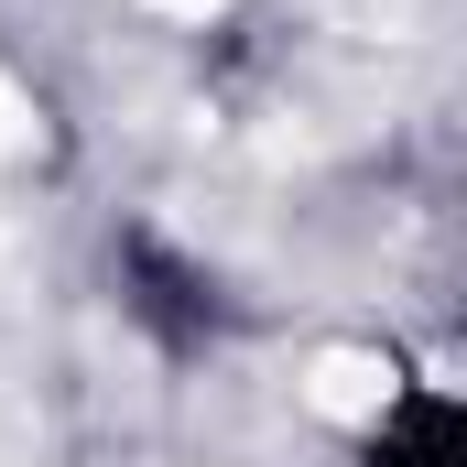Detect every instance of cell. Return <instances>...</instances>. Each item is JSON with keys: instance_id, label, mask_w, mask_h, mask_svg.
Here are the masks:
<instances>
[{"instance_id": "obj_2", "label": "cell", "mask_w": 467, "mask_h": 467, "mask_svg": "<svg viewBox=\"0 0 467 467\" xmlns=\"http://www.w3.org/2000/svg\"><path fill=\"white\" fill-rule=\"evenodd\" d=\"M348 467H467V391L446 369L380 380V402L348 424Z\"/></svg>"}, {"instance_id": "obj_1", "label": "cell", "mask_w": 467, "mask_h": 467, "mask_svg": "<svg viewBox=\"0 0 467 467\" xmlns=\"http://www.w3.org/2000/svg\"><path fill=\"white\" fill-rule=\"evenodd\" d=\"M99 305L152 369H218L250 337V294L239 272L207 250L196 229L152 218V207H119L99 229Z\"/></svg>"}]
</instances>
